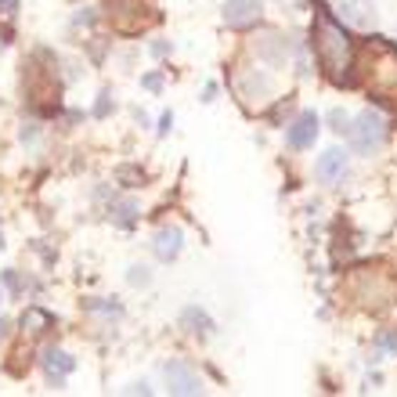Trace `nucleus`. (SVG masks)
Masks as SVG:
<instances>
[{
  "mask_svg": "<svg viewBox=\"0 0 397 397\" xmlns=\"http://www.w3.org/2000/svg\"><path fill=\"white\" fill-rule=\"evenodd\" d=\"M116 177H120V181H138V185L145 181V174H138L134 166H120V170H116Z\"/></svg>",
  "mask_w": 397,
  "mask_h": 397,
  "instance_id": "obj_23",
  "label": "nucleus"
},
{
  "mask_svg": "<svg viewBox=\"0 0 397 397\" xmlns=\"http://www.w3.org/2000/svg\"><path fill=\"white\" fill-rule=\"evenodd\" d=\"M19 138H22L26 145H33V141L40 138V123H36V120H29V123H22V134H19Z\"/></svg>",
  "mask_w": 397,
  "mask_h": 397,
  "instance_id": "obj_22",
  "label": "nucleus"
},
{
  "mask_svg": "<svg viewBox=\"0 0 397 397\" xmlns=\"http://www.w3.org/2000/svg\"><path fill=\"white\" fill-rule=\"evenodd\" d=\"M347 138H351V148H354L358 155H372V152L383 148V141H386V120L379 116V112L365 108L358 120H351Z\"/></svg>",
  "mask_w": 397,
  "mask_h": 397,
  "instance_id": "obj_4",
  "label": "nucleus"
},
{
  "mask_svg": "<svg viewBox=\"0 0 397 397\" xmlns=\"http://www.w3.org/2000/svg\"><path fill=\"white\" fill-rule=\"evenodd\" d=\"M365 54H368V62L361 66V76L368 91L383 101H397V47L386 36H372Z\"/></svg>",
  "mask_w": 397,
  "mask_h": 397,
  "instance_id": "obj_2",
  "label": "nucleus"
},
{
  "mask_svg": "<svg viewBox=\"0 0 397 397\" xmlns=\"http://www.w3.org/2000/svg\"><path fill=\"white\" fill-rule=\"evenodd\" d=\"M148 51L155 54V58H166V54H170V51H174V43H166V40H159V43H152Z\"/></svg>",
  "mask_w": 397,
  "mask_h": 397,
  "instance_id": "obj_27",
  "label": "nucleus"
},
{
  "mask_svg": "<svg viewBox=\"0 0 397 397\" xmlns=\"http://www.w3.org/2000/svg\"><path fill=\"white\" fill-rule=\"evenodd\" d=\"M163 379H166V390L177 393V397L202 393V379H199V372L188 361H166L163 365Z\"/></svg>",
  "mask_w": 397,
  "mask_h": 397,
  "instance_id": "obj_6",
  "label": "nucleus"
},
{
  "mask_svg": "<svg viewBox=\"0 0 397 397\" xmlns=\"http://www.w3.org/2000/svg\"><path fill=\"white\" fill-rule=\"evenodd\" d=\"M0 246H4V235H0Z\"/></svg>",
  "mask_w": 397,
  "mask_h": 397,
  "instance_id": "obj_33",
  "label": "nucleus"
},
{
  "mask_svg": "<svg viewBox=\"0 0 397 397\" xmlns=\"http://www.w3.org/2000/svg\"><path fill=\"white\" fill-rule=\"evenodd\" d=\"M181 325H185V329H188L192 336H199V339L213 336V329H217V325H213V318H210V314H206L202 307H195V304L181 311Z\"/></svg>",
  "mask_w": 397,
  "mask_h": 397,
  "instance_id": "obj_13",
  "label": "nucleus"
},
{
  "mask_svg": "<svg viewBox=\"0 0 397 397\" xmlns=\"http://www.w3.org/2000/svg\"><path fill=\"white\" fill-rule=\"evenodd\" d=\"M94 22H98V15L91 8H83L80 15H73V26H94Z\"/></svg>",
  "mask_w": 397,
  "mask_h": 397,
  "instance_id": "obj_24",
  "label": "nucleus"
},
{
  "mask_svg": "<svg viewBox=\"0 0 397 397\" xmlns=\"http://www.w3.org/2000/svg\"><path fill=\"white\" fill-rule=\"evenodd\" d=\"M314 4V26H311V47H314V58L325 69V76L332 83H354L351 80V62H354V40L351 33L339 26L329 11L325 0H311Z\"/></svg>",
  "mask_w": 397,
  "mask_h": 397,
  "instance_id": "obj_1",
  "label": "nucleus"
},
{
  "mask_svg": "<svg viewBox=\"0 0 397 397\" xmlns=\"http://www.w3.org/2000/svg\"><path fill=\"white\" fill-rule=\"evenodd\" d=\"M19 11V0H0V15H4V19H11Z\"/></svg>",
  "mask_w": 397,
  "mask_h": 397,
  "instance_id": "obj_28",
  "label": "nucleus"
},
{
  "mask_svg": "<svg viewBox=\"0 0 397 397\" xmlns=\"http://www.w3.org/2000/svg\"><path fill=\"white\" fill-rule=\"evenodd\" d=\"M141 87H145V91H159V87H163V73H148V76H141Z\"/></svg>",
  "mask_w": 397,
  "mask_h": 397,
  "instance_id": "obj_25",
  "label": "nucleus"
},
{
  "mask_svg": "<svg viewBox=\"0 0 397 397\" xmlns=\"http://www.w3.org/2000/svg\"><path fill=\"white\" fill-rule=\"evenodd\" d=\"M127 282H130L134 289H141V286H148V282H152V271H148L145 264H134V267L127 271Z\"/></svg>",
  "mask_w": 397,
  "mask_h": 397,
  "instance_id": "obj_20",
  "label": "nucleus"
},
{
  "mask_svg": "<svg viewBox=\"0 0 397 397\" xmlns=\"http://www.w3.org/2000/svg\"><path fill=\"white\" fill-rule=\"evenodd\" d=\"M253 51H257V58H264V62H271V66H286L293 43H289V36H282V33H267L264 40H257Z\"/></svg>",
  "mask_w": 397,
  "mask_h": 397,
  "instance_id": "obj_11",
  "label": "nucleus"
},
{
  "mask_svg": "<svg viewBox=\"0 0 397 397\" xmlns=\"http://www.w3.org/2000/svg\"><path fill=\"white\" fill-rule=\"evenodd\" d=\"M235 91L246 105H264L274 94V80L260 69H239L235 73Z\"/></svg>",
  "mask_w": 397,
  "mask_h": 397,
  "instance_id": "obj_5",
  "label": "nucleus"
},
{
  "mask_svg": "<svg viewBox=\"0 0 397 397\" xmlns=\"http://www.w3.org/2000/svg\"><path fill=\"white\" fill-rule=\"evenodd\" d=\"M108 213H112V220H116L120 228H134V220H138L141 206H138L134 199H116V202L108 206Z\"/></svg>",
  "mask_w": 397,
  "mask_h": 397,
  "instance_id": "obj_16",
  "label": "nucleus"
},
{
  "mask_svg": "<svg viewBox=\"0 0 397 397\" xmlns=\"http://www.w3.org/2000/svg\"><path fill=\"white\" fill-rule=\"evenodd\" d=\"M4 336H8V321H4V318H0V339H4Z\"/></svg>",
  "mask_w": 397,
  "mask_h": 397,
  "instance_id": "obj_31",
  "label": "nucleus"
},
{
  "mask_svg": "<svg viewBox=\"0 0 397 397\" xmlns=\"http://www.w3.org/2000/svg\"><path fill=\"white\" fill-rule=\"evenodd\" d=\"M376 354H397V332L393 329L376 336Z\"/></svg>",
  "mask_w": 397,
  "mask_h": 397,
  "instance_id": "obj_19",
  "label": "nucleus"
},
{
  "mask_svg": "<svg viewBox=\"0 0 397 397\" xmlns=\"http://www.w3.org/2000/svg\"><path fill=\"white\" fill-rule=\"evenodd\" d=\"M112 108H116V101H112V94H108V91H101V94H98V105H94V116H98V120H105Z\"/></svg>",
  "mask_w": 397,
  "mask_h": 397,
  "instance_id": "obj_21",
  "label": "nucleus"
},
{
  "mask_svg": "<svg viewBox=\"0 0 397 397\" xmlns=\"http://www.w3.org/2000/svg\"><path fill=\"white\" fill-rule=\"evenodd\" d=\"M40 365H43V372H47L51 386H54V390H62V386H66V376L76 368V358H69V354H66V351H58V347H47V351H43V358H40Z\"/></svg>",
  "mask_w": 397,
  "mask_h": 397,
  "instance_id": "obj_10",
  "label": "nucleus"
},
{
  "mask_svg": "<svg viewBox=\"0 0 397 397\" xmlns=\"http://www.w3.org/2000/svg\"><path fill=\"white\" fill-rule=\"evenodd\" d=\"M314 138H318V112H314V108L300 112V116L286 127V145H289L293 152L311 148V145H314Z\"/></svg>",
  "mask_w": 397,
  "mask_h": 397,
  "instance_id": "obj_9",
  "label": "nucleus"
},
{
  "mask_svg": "<svg viewBox=\"0 0 397 397\" xmlns=\"http://www.w3.org/2000/svg\"><path fill=\"white\" fill-rule=\"evenodd\" d=\"M22 329L33 332V336H40V332L54 329V314H47L43 307H26V314H22Z\"/></svg>",
  "mask_w": 397,
  "mask_h": 397,
  "instance_id": "obj_15",
  "label": "nucleus"
},
{
  "mask_svg": "<svg viewBox=\"0 0 397 397\" xmlns=\"http://www.w3.org/2000/svg\"><path fill=\"white\" fill-rule=\"evenodd\" d=\"M329 130H332V134H347V130H351V116H347L344 108H332V112H329Z\"/></svg>",
  "mask_w": 397,
  "mask_h": 397,
  "instance_id": "obj_18",
  "label": "nucleus"
},
{
  "mask_svg": "<svg viewBox=\"0 0 397 397\" xmlns=\"http://www.w3.org/2000/svg\"><path fill=\"white\" fill-rule=\"evenodd\" d=\"M314 177H318L321 185H329V188L344 185V177H347V152H344V148L321 152L318 163H314Z\"/></svg>",
  "mask_w": 397,
  "mask_h": 397,
  "instance_id": "obj_8",
  "label": "nucleus"
},
{
  "mask_svg": "<svg viewBox=\"0 0 397 397\" xmlns=\"http://www.w3.org/2000/svg\"><path fill=\"white\" fill-rule=\"evenodd\" d=\"M127 393H152V386H148V383H130Z\"/></svg>",
  "mask_w": 397,
  "mask_h": 397,
  "instance_id": "obj_30",
  "label": "nucleus"
},
{
  "mask_svg": "<svg viewBox=\"0 0 397 397\" xmlns=\"http://www.w3.org/2000/svg\"><path fill=\"white\" fill-rule=\"evenodd\" d=\"M339 15L351 26H372L376 22V11L368 8V0H339Z\"/></svg>",
  "mask_w": 397,
  "mask_h": 397,
  "instance_id": "obj_14",
  "label": "nucleus"
},
{
  "mask_svg": "<svg viewBox=\"0 0 397 397\" xmlns=\"http://www.w3.org/2000/svg\"><path fill=\"white\" fill-rule=\"evenodd\" d=\"M0 300H4V289H0Z\"/></svg>",
  "mask_w": 397,
  "mask_h": 397,
  "instance_id": "obj_34",
  "label": "nucleus"
},
{
  "mask_svg": "<svg viewBox=\"0 0 397 397\" xmlns=\"http://www.w3.org/2000/svg\"><path fill=\"white\" fill-rule=\"evenodd\" d=\"M278 4H293V8H300V4H304V0H278Z\"/></svg>",
  "mask_w": 397,
  "mask_h": 397,
  "instance_id": "obj_32",
  "label": "nucleus"
},
{
  "mask_svg": "<svg viewBox=\"0 0 397 397\" xmlns=\"http://www.w3.org/2000/svg\"><path fill=\"white\" fill-rule=\"evenodd\" d=\"M4 286H8L11 293H22V278H19L15 271H4Z\"/></svg>",
  "mask_w": 397,
  "mask_h": 397,
  "instance_id": "obj_26",
  "label": "nucleus"
},
{
  "mask_svg": "<svg viewBox=\"0 0 397 397\" xmlns=\"http://www.w3.org/2000/svg\"><path fill=\"white\" fill-rule=\"evenodd\" d=\"M170 127H174V116H170V112H163V116H159V134H170Z\"/></svg>",
  "mask_w": 397,
  "mask_h": 397,
  "instance_id": "obj_29",
  "label": "nucleus"
},
{
  "mask_svg": "<svg viewBox=\"0 0 397 397\" xmlns=\"http://www.w3.org/2000/svg\"><path fill=\"white\" fill-rule=\"evenodd\" d=\"M105 15L112 29H120V33H141L159 22V15L148 4L141 8V0H105Z\"/></svg>",
  "mask_w": 397,
  "mask_h": 397,
  "instance_id": "obj_3",
  "label": "nucleus"
},
{
  "mask_svg": "<svg viewBox=\"0 0 397 397\" xmlns=\"http://www.w3.org/2000/svg\"><path fill=\"white\" fill-rule=\"evenodd\" d=\"M181 246H185V235H181V228H159V235H155V242H152V249H155V257H159L163 264L177 260Z\"/></svg>",
  "mask_w": 397,
  "mask_h": 397,
  "instance_id": "obj_12",
  "label": "nucleus"
},
{
  "mask_svg": "<svg viewBox=\"0 0 397 397\" xmlns=\"http://www.w3.org/2000/svg\"><path fill=\"white\" fill-rule=\"evenodd\" d=\"M220 15H224V26H228V29L246 33V29H253L260 22L264 8H260V0H224V11Z\"/></svg>",
  "mask_w": 397,
  "mask_h": 397,
  "instance_id": "obj_7",
  "label": "nucleus"
},
{
  "mask_svg": "<svg viewBox=\"0 0 397 397\" xmlns=\"http://www.w3.org/2000/svg\"><path fill=\"white\" fill-rule=\"evenodd\" d=\"M91 314H105V318H123V304H116V300H87L83 304Z\"/></svg>",
  "mask_w": 397,
  "mask_h": 397,
  "instance_id": "obj_17",
  "label": "nucleus"
}]
</instances>
